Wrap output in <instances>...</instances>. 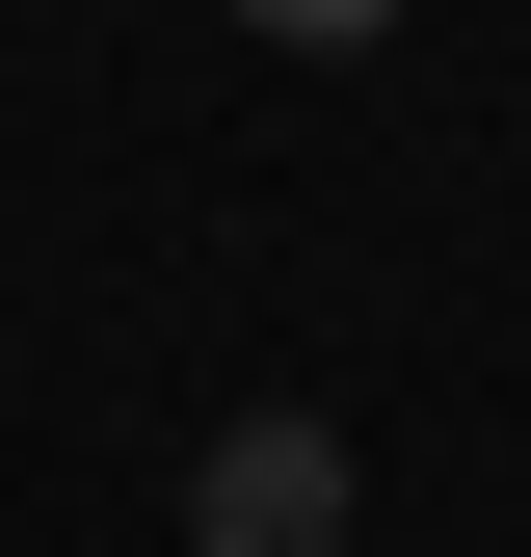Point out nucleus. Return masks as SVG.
Listing matches in <instances>:
<instances>
[{
    "instance_id": "nucleus-2",
    "label": "nucleus",
    "mask_w": 531,
    "mask_h": 557,
    "mask_svg": "<svg viewBox=\"0 0 531 557\" xmlns=\"http://www.w3.org/2000/svg\"><path fill=\"white\" fill-rule=\"evenodd\" d=\"M239 27H293V53H346V27H398V0H239Z\"/></svg>"
},
{
    "instance_id": "nucleus-1",
    "label": "nucleus",
    "mask_w": 531,
    "mask_h": 557,
    "mask_svg": "<svg viewBox=\"0 0 531 557\" xmlns=\"http://www.w3.org/2000/svg\"><path fill=\"white\" fill-rule=\"evenodd\" d=\"M186 531H213V557H346V425H293V398H266V425H213Z\"/></svg>"
}]
</instances>
